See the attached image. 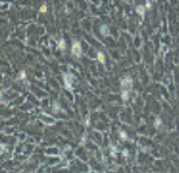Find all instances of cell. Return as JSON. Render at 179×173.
<instances>
[{
  "label": "cell",
  "mask_w": 179,
  "mask_h": 173,
  "mask_svg": "<svg viewBox=\"0 0 179 173\" xmlns=\"http://www.w3.org/2000/svg\"><path fill=\"white\" fill-rule=\"evenodd\" d=\"M121 88L122 89H131L133 88V79H131V76L126 75L121 79Z\"/></svg>",
  "instance_id": "obj_1"
},
{
  "label": "cell",
  "mask_w": 179,
  "mask_h": 173,
  "mask_svg": "<svg viewBox=\"0 0 179 173\" xmlns=\"http://www.w3.org/2000/svg\"><path fill=\"white\" fill-rule=\"evenodd\" d=\"M63 81H64V86L68 91L73 89V76L71 73H64L63 75Z\"/></svg>",
  "instance_id": "obj_2"
},
{
  "label": "cell",
  "mask_w": 179,
  "mask_h": 173,
  "mask_svg": "<svg viewBox=\"0 0 179 173\" xmlns=\"http://www.w3.org/2000/svg\"><path fill=\"white\" fill-rule=\"evenodd\" d=\"M71 49H72V53L76 57H78V59H80V57L82 56V47H81V43H80V41H77V40L73 41Z\"/></svg>",
  "instance_id": "obj_3"
},
{
  "label": "cell",
  "mask_w": 179,
  "mask_h": 173,
  "mask_svg": "<svg viewBox=\"0 0 179 173\" xmlns=\"http://www.w3.org/2000/svg\"><path fill=\"white\" fill-rule=\"evenodd\" d=\"M135 12L138 13V16H139V18L145 19V13H146V7H145V5H142V4L137 5V7H135Z\"/></svg>",
  "instance_id": "obj_4"
},
{
  "label": "cell",
  "mask_w": 179,
  "mask_h": 173,
  "mask_svg": "<svg viewBox=\"0 0 179 173\" xmlns=\"http://www.w3.org/2000/svg\"><path fill=\"white\" fill-rule=\"evenodd\" d=\"M100 32H101V35H102L104 37H106V36H109V33H110V28H109L107 24H102L100 27Z\"/></svg>",
  "instance_id": "obj_5"
},
{
  "label": "cell",
  "mask_w": 179,
  "mask_h": 173,
  "mask_svg": "<svg viewBox=\"0 0 179 173\" xmlns=\"http://www.w3.org/2000/svg\"><path fill=\"white\" fill-rule=\"evenodd\" d=\"M97 60L101 63V64H105V63H106V56H105V53L101 52V51H98V52H97Z\"/></svg>",
  "instance_id": "obj_6"
},
{
  "label": "cell",
  "mask_w": 179,
  "mask_h": 173,
  "mask_svg": "<svg viewBox=\"0 0 179 173\" xmlns=\"http://www.w3.org/2000/svg\"><path fill=\"white\" fill-rule=\"evenodd\" d=\"M63 109H61V105L57 103V101H54V103L52 104V112L53 113H60Z\"/></svg>",
  "instance_id": "obj_7"
},
{
  "label": "cell",
  "mask_w": 179,
  "mask_h": 173,
  "mask_svg": "<svg viewBox=\"0 0 179 173\" xmlns=\"http://www.w3.org/2000/svg\"><path fill=\"white\" fill-rule=\"evenodd\" d=\"M129 97H130V89H123L122 93H121V99H122V101H127Z\"/></svg>",
  "instance_id": "obj_8"
},
{
  "label": "cell",
  "mask_w": 179,
  "mask_h": 173,
  "mask_svg": "<svg viewBox=\"0 0 179 173\" xmlns=\"http://www.w3.org/2000/svg\"><path fill=\"white\" fill-rule=\"evenodd\" d=\"M118 136H120V139L122 140V141H126L129 137H127V133L125 132V131H122V129H120L118 131Z\"/></svg>",
  "instance_id": "obj_9"
},
{
  "label": "cell",
  "mask_w": 179,
  "mask_h": 173,
  "mask_svg": "<svg viewBox=\"0 0 179 173\" xmlns=\"http://www.w3.org/2000/svg\"><path fill=\"white\" fill-rule=\"evenodd\" d=\"M16 80H24V81L27 80V72H25V71H20Z\"/></svg>",
  "instance_id": "obj_10"
},
{
  "label": "cell",
  "mask_w": 179,
  "mask_h": 173,
  "mask_svg": "<svg viewBox=\"0 0 179 173\" xmlns=\"http://www.w3.org/2000/svg\"><path fill=\"white\" fill-rule=\"evenodd\" d=\"M65 48H66L65 40H64V39H60V41H58V49L60 51H65Z\"/></svg>",
  "instance_id": "obj_11"
},
{
  "label": "cell",
  "mask_w": 179,
  "mask_h": 173,
  "mask_svg": "<svg viewBox=\"0 0 179 173\" xmlns=\"http://www.w3.org/2000/svg\"><path fill=\"white\" fill-rule=\"evenodd\" d=\"M154 127L157 128V129H161V127H162V119L157 117V119L154 120Z\"/></svg>",
  "instance_id": "obj_12"
},
{
  "label": "cell",
  "mask_w": 179,
  "mask_h": 173,
  "mask_svg": "<svg viewBox=\"0 0 179 173\" xmlns=\"http://www.w3.org/2000/svg\"><path fill=\"white\" fill-rule=\"evenodd\" d=\"M46 11H48V5H46V4H43V5L40 7V12H41V13H46Z\"/></svg>",
  "instance_id": "obj_13"
},
{
  "label": "cell",
  "mask_w": 179,
  "mask_h": 173,
  "mask_svg": "<svg viewBox=\"0 0 179 173\" xmlns=\"http://www.w3.org/2000/svg\"><path fill=\"white\" fill-rule=\"evenodd\" d=\"M145 7H146V10H151V8H153V3L150 2V0H146Z\"/></svg>",
  "instance_id": "obj_14"
},
{
  "label": "cell",
  "mask_w": 179,
  "mask_h": 173,
  "mask_svg": "<svg viewBox=\"0 0 179 173\" xmlns=\"http://www.w3.org/2000/svg\"><path fill=\"white\" fill-rule=\"evenodd\" d=\"M84 124H85V127H89V125H90V116H86V117H85Z\"/></svg>",
  "instance_id": "obj_15"
},
{
  "label": "cell",
  "mask_w": 179,
  "mask_h": 173,
  "mask_svg": "<svg viewBox=\"0 0 179 173\" xmlns=\"http://www.w3.org/2000/svg\"><path fill=\"white\" fill-rule=\"evenodd\" d=\"M110 149H112V156L114 157V156H115V153H117V148H115L114 145H110Z\"/></svg>",
  "instance_id": "obj_16"
},
{
  "label": "cell",
  "mask_w": 179,
  "mask_h": 173,
  "mask_svg": "<svg viewBox=\"0 0 179 173\" xmlns=\"http://www.w3.org/2000/svg\"><path fill=\"white\" fill-rule=\"evenodd\" d=\"M4 152H7V146L2 145V153H4Z\"/></svg>",
  "instance_id": "obj_17"
},
{
  "label": "cell",
  "mask_w": 179,
  "mask_h": 173,
  "mask_svg": "<svg viewBox=\"0 0 179 173\" xmlns=\"http://www.w3.org/2000/svg\"><path fill=\"white\" fill-rule=\"evenodd\" d=\"M122 153H123V156H127V154H129V152H127V151H126V149H125V151H123V152H122Z\"/></svg>",
  "instance_id": "obj_18"
}]
</instances>
